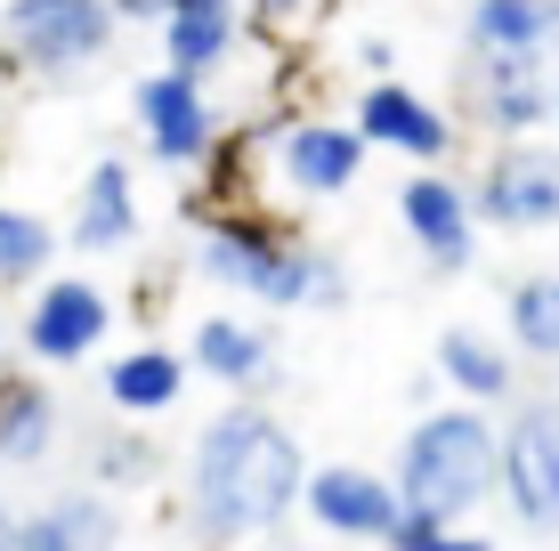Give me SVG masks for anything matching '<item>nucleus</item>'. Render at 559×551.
<instances>
[{
  "label": "nucleus",
  "instance_id": "f257e3e1",
  "mask_svg": "<svg viewBox=\"0 0 559 551\" xmlns=\"http://www.w3.org/2000/svg\"><path fill=\"white\" fill-rule=\"evenodd\" d=\"M308 503V463H300V439L260 414L252 397L227 406L219 422L195 430L187 446V527L211 543H236V536H276L284 519Z\"/></svg>",
  "mask_w": 559,
  "mask_h": 551
},
{
  "label": "nucleus",
  "instance_id": "f03ea898",
  "mask_svg": "<svg viewBox=\"0 0 559 551\" xmlns=\"http://www.w3.org/2000/svg\"><path fill=\"white\" fill-rule=\"evenodd\" d=\"M365 130L357 122H324V113H284V122H267L260 139L236 146L243 163V203L267 219H300L317 212V203L349 195L357 170H365Z\"/></svg>",
  "mask_w": 559,
  "mask_h": 551
},
{
  "label": "nucleus",
  "instance_id": "7ed1b4c3",
  "mask_svg": "<svg viewBox=\"0 0 559 551\" xmlns=\"http://www.w3.org/2000/svg\"><path fill=\"white\" fill-rule=\"evenodd\" d=\"M397 487H406V503H430L447 519L487 511L503 495V430L487 422V406L462 397V406L421 414L397 446Z\"/></svg>",
  "mask_w": 559,
  "mask_h": 551
},
{
  "label": "nucleus",
  "instance_id": "20e7f679",
  "mask_svg": "<svg viewBox=\"0 0 559 551\" xmlns=\"http://www.w3.org/2000/svg\"><path fill=\"white\" fill-rule=\"evenodd\" d=\"M195 268L219 284V292H243L260 309H308V268H317V243L293 236V219H267L252 203L203 219Z\"/></svg>",
  "mask_w": 559,
  "mask_h": 551
},
{
  "label": "nucleus",
  "instance_id": "39448f33",
  "mask_svg": "<svg viewBox=\"0 0 559 551\" xmlns=\"http://www.w3.org/2000/svg\"><path fill=\"white\" fill-rule=\"evenodd\" d=\"M114 0H0V65L33 82H73L114 49Z\"/></svg>",
  "mask_w": 559,
  "mask_h": 551
},
{
  "label": "nucleus",
  "instance_id": "423d86ee",
  "mask_svg": "<svg viewBox=\"0 0 559 551\" xmlns=\"http://www.w3.org/2000/svg\"><path fill=\"white\" fill-rule=\"evenodd\" d=\"M471 203L487 227H503V236H544L559 227V146H544V130L535 139H495V155L478 163L471 179Z\"/></svg>",
  "mask_w": 559,
  "mask_h": 551
},
{
  "label": "nucleus",
  "instance_id": "0eeeda50",
  "mask_svg": "<svg viewBox=\"0 0 559 551\" xmlns=\"http://www.w3.org/2000/svg\"><path fill=\"white\" fill-rule=\"evenodd\" d=\"M130 113H139V139L163 170H203L211 146H219V106H211V73L163 65L130 89Z\"/></svg>",
  "mask_w": 559,
  "mask_h": 551
},
{
  "label": "nucleus",
  "instance_id": "6e6552de",
  "mask_svg": "<svg viewBox=\"0 0 559 551\" xmlns=\"http://www.w3.org/2000/svg\"><path fill=\"white\" fill-rule=\"evenodd\" d=\"M106 333H114V300H106V284H90V276H41L33 284V300H25V316H16V349L33 357V366H90V357L106 349Z\"/></svg>",
  "mask_w": 559,
  "mask_h": 551
},
{
  "label": "nucleus",
  "instance_id": "1a4fd4ad",
  "mask_svg": "<svg viewBox=\"0 0 559 551\" xmlns=\"http://www.w3.org/2000/svg\"><path fill=\"white\" fill-rule=\"evenodd\" d=\"M397 219H406V243L421 252V268L430 276H462L478 260V203H471V179H454V170L421 163L406 187H397Z\"/></svg>",
  "mask_w": 559,
  "mask_h": 551
},
{
  "label": "nucleus",
  "instance_id": "9d476101",
  "mask_svg": "<svg viewBox=\"0 0 559 551\" xmlns=\"http://www.w3.org/2000/svg\"><path fill=\"white\" fill-rule=\"evenodd\" d=\"M397 511H406L397 470H365V463H317L308 470V519L341 543H390Z\"/></svg>",
  "mask_w": 559,
  "mask_h": 551
},
{
  "label": "nucleus",
  "instance_id": "9b49d317",
  "mask_svg": "<svg viewBox=\"0 0 559 551\" xmlns=\"http://www.w3.org/2000/svg\"><path fill=\"white\" fill-rule=\"evenodd\" d=\"M503 503L519 527H559V406H519L503 422Z\"/></svg>",
  "mask_w": 559,
  "mask_h": 551
},
{
  "label": "nucleus",
  "instance_id": "f8f14e48",
  "mask_svg": "<svg viewBox=\"0 0 559 551\" xmlns=\"http://www.w3.org/2000/svg\"><path fill=\"white\" fill-rule=\"evenodd\" d=\"M349 122H357L373 146L406 155V163H447V155H454V113L438 106V98H421V89H406L397 73H373V82L357 89V113H349Z\"/></svg>",
  "mask_w": 559,
  "mask_h": 551
},
{
  "label": "nucleus",
  "instance_id": "ddd939ff",
  "mask_svg": "<svg viewBox=\"0 0 559 551\" xmlns=\"http://www.w3.org/2000/svg\"><path fill=\"white\" fill-rule=\"evenodd\" d=\"M544 65L551 57H471V113L495 139H535V130H551L559 82Z\"/></svg>",
  "mask_w": 559,
  "mask_h": 551
},
{
  "label": "nucleus",
  "instance_id": "4468645a",
  "mask_svg": "<svg viewBox=\"0 0 559 551\" xmlns=\"http://www.w3.org/2000/svg\"><path fill=\"white\" fill-rule=\"evenodd\" d=\"M130 236H139V179H130L122 155H98V163H90V179H82V195H73L66 243L106 260V252H122Z\"/></svg>",
  "mask_w": 559,
  "mask_h": 551
},
{
  "label": "nucleus",
  "instance_id": "2eb2a0df",
  "mask_svg": "<svg viewBox=\"0 0 559 551\" xmlns=\"http://www.w3.org/2000/svg\"><path fill=\"white\" fill-rule=\"evenodd\" d=\"M243 25H252L243 0H170L163 9V65L219 73L227 57L243 49Z\"/></svg>",
  "mask_w": 559,
  "mask_h": 551
},
{
  "label": "nucleus",
  "instance_id": "dca6fc26",
  "mask_svg": "<svg viewBox=\"0 0 559 551\" xmlns=\"http://www.w3.org/2000/svg\"><path fill=\"white\" fill-rule=\"evenodd\" d=\"M471 57H559V0H471Z\"/></svg>",
  "mask_w": 559,
  "mask_h": 551
},
{
  "label": "nucleus",
  "instance_id": "f3484780",
  "mask_svg": "<svg viewBox=\"0 0 559 551\" xmlns=\"http://www.w3.org/2000/svg\"><path fill=\"white\" fill-rule=\"evenodd\" d=\"M187 382H195V357H179V349H163V340H139V349H122L106 366V406L114 414H170L187 397Z\"/></svg>",
  "mask_w": 559,
  "mask_h": 551
},
{
  "label": "nucleus",
  "instance_id": "a211bd4d",
  "mask_svg": "<svg viewBox=\"0 0 559 551\" xmlns=\"http://www.w3.org/2000/svg\"><path fill=\"white\" fill-rule=\"evenodd\" d=\"M187 357H195V373H211V382L227 390H267V373H276V349H267L260 325H243V316H203L195 333H187Z\"/></svg>",
  "mask_w": 559,
  "mask_h": 551
},
{
  "label": "nucleus",
  "instance_id": "6ab92c4d",
  "mask_svg": "<svg viewBox=\"0 0 559 551\" xmlns=\"http://www.w3.org/2000/svg\"><path fill=\"white\" fill-rule=\"evenodd\" d=\"M57 422H66V414H57V397L33 382V373H9V366H0V463H9V470H33V463L57 446Z\"/></svg>",
  "mask_w": 559,
  "mask_h": 551
},
{
  "label": "nucleus",
  "instance_id": "aec40b11",
  "mask_svg": "<svg viewBox=\"0 0 559 551\" xmlns=\"http://www.w3.org/2000/svg\"><path fill=\"white\" fill-rule=\"evenodd\" d=\"M114 536V503L98 487H66L57 503L16 519V551H73V543H106Z\"/></svg>",
  "mask_w": 559,
  "mask_h": 551
},
{
  "label": "nucleus",
  "instance_id": "412c9836",
  "mask_svg": "<svg viewBox=\"0 0 559 551\" xmlns=\"http://www.w3.org/2000/svg\"><path fill=\"white\" fill-rule=\"evenodd\" d=\"M438 373H447L462 397H478V406H503V397L519 390V366L503 357V340H487V333H471V325L438 333Z\"/></svg>",
  "mask_w": 559,
  "mask_h": 551
},
{
  "label": "nucleus",
  "instance_id": "4be33fe9",
  "mask_svg": "<svg viewBox=\"0 0 559 551\" xmlns=\"http://www.w3.org/2000/svg\"><path fill=\"white\" fill-rule=\"evenodd\" d=\"M57 227L41 212H25V203H9L0 195V284H41L49 276V260H57Z\"/></svg>",
  "mask_w": 559,
  "mask_h": 551
},
{
  "label": "nucleus",
  "instance_id": "5701e85b",
  "mask_svg": "<svg viewBox=\"0 0 559 551\" xmlns=\"http://www.w3.org/2000/svg\"><path fill=\"white\" fill-rule=\"evenodd\" d=\"M503 325L527 357H551L559 366V276H519L503 300Z\"/></svg>",
  "mask_w": 559,
  "mask_h": 551
},
{
  "label": "nucleus",
  "instance_id": "b1692460",
  "mask_svg": "<svg viewBox=\"0 0 559 551\" xmlns=\"http://www.w3.org/2000/svg\"><path fill=\"white\" fill-rule=\"evenodd\" d=\"M454 536H462V519H447V511H430V503H406V511H397L390 551H447Z\"/></svg>",
  "mask_w": 559,
  "mask_h": 551
},
{
  "label": "nucleus",
  "instance_id": "393cba45",
  "mask_svg": "<svg viewBox=\"0 0 559 551\" xmlns=\"http://www.w3.org/2000/svg\"><path fill=\"white\" fill-rule=\"evenodd\" d=\"M146 470H154L146 439H130V430H122V439H98V487H139Z\"/></svg>",
  "mask_w": 559,
  "mask_h": 551
},
{
  "label": "nucleus",
  "instance_id": "a878e982",
  "mask_svg": "<svg viewBox=\"0 0 559 551\" xmlns=\"http://www.w3.org/2000/svg\"><path fill=\"white\" fill-rule=\"evenodd\" d=\"M341 300H349V268H341L333 252H317V268H308V309H324V316H333Z\"/></svg>",
  "mask_w": 559,
  "mask_h": 551
},
{
  "label": "nucleus",
  "instance_id": "bb28decb",
  "mask_svg": "<svg viewBox=\"0 0 559 551\" xmlns=\"http://www.w3.org/2000/svg\"><path fill=\"white\" fill-rule=\"evenodd\" d=\"M390 57H397L390 41H365V49H357V65H365V73H390Z\"/></svg>",
  "mask_w": 559,
  "mask_h": 551
},
{
  "label": "nucleus",
  "instance_id": "cd10ccee",
  "mask_svg": "<svg viewBox=\"0 0 559 551\" xmlns=\"http://www.w3.org/2000/svg\"><path fill=\"white\" fill-rule=\"evenodd\" d=\"M114 9H122V16H154V25H163V9H170V0H114Z\"/></svg>",
  "mask_w": 559,
  "mask_h": 551
},
{
  "label": "nucleus",
  "instance_id": "c85d7f7f",
  "mask_svg": "<svg viewBox=\"0 0 559 551\" xmlns=\"http://www.w3.org/2000/svg\"><path fill=\"white\" fill-rule=\"evenodd\" d=\"M16 519H25V511H9V503H0V543H16Z\"/></svg>",
  "mask_w": 559,
  "mask_h": 551
},
{
  "label": "nucleus",
  "instance_id": "c756f323",
  "mask_svg": "<svg viewBox=\"0 0 559 551\" xmlns=\"http://www.w3.org/2000/svg\"><path fill=\"white\" fill-rule=\"evenodd\" d=\"M551 130H559V113H551Z\"/></svg>",
  "mask_w": 559,
  "mask_h": 551
}]
</instances>
